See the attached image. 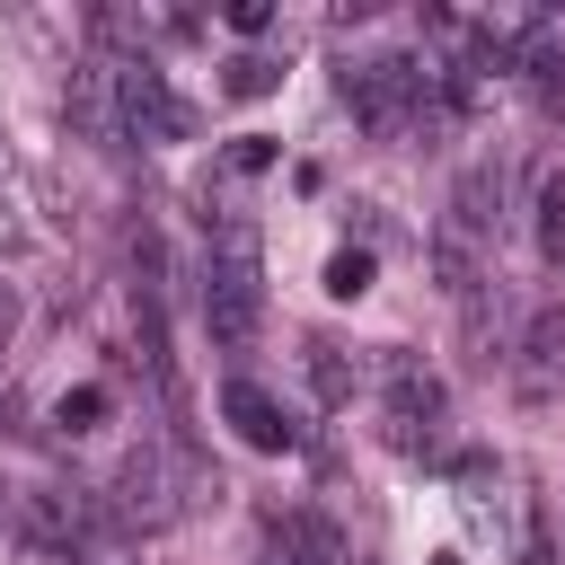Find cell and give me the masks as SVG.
Returning <instances> with one entry per match:
<instances>
[{
  "label": "cell",
  "instance_id": "cell-1",
  "mask_svg": "<svg viewBox=\"0 0 565 565\" xmlns=\"http://www.w3.org/2000/svg\"><path fill=\"white\" fill-rule=\"evenodd\" d=\"M97 503H106V530H168L185 512V450L177 441H141Z\"/></svg>",
  "mask_w": 565,
  "mask_h": 565
},
{
  "label": "cell",
  "instance_id": "cell-2",
  "mask_svg": "<svg viewBox=\"0 0 565 565\" xmlns=\"http://www.w3.org/2000/svg\"><path fill=\"white\" fill-rule=\"evenodd\" d=\"M441 415H450L441 380H433L415 353H388V362H380V433H388V450L433 459V450H441Z\"/></svg>",
  "mask_w": 565,
  "mask_h": 565
},
{
  "label": "cell",
  "instance_id": "cell-3",
  "mask_svg": "<svg viewBox=\"0 0 565 565\" xmlns=\"http://www.w3.org/2000/svg\"><path fill=\"white\" fill-rule=\"evenodd\" d=\"M185 106L150 62H115V141H177Z\"/></svg>",
  "mask_w": 565,
  "mask_h": 565
},
{
  "label": "cell",
  "instance_id": "cell-4",
  "mask_svg": "<svg viewBox=\"0 0 565 565\" xmlns=\"http://www.w3.org/2000/svg\"><path fill=\"white\" fill-rule=\"evenodd\" d=\"M512 397L521 406H556L565 397V309H530V327L512 344Z\"/></svg>",
  "mask_w": 565,
  "mask_h": 565
},
{
  "label": "cell",
  "instance_id": "cell-5",
  "mask_svg": "<svg viewBox=\"0 0 565 565\" xmlns=\"http://www.w3.org/2000/svg\"><path fill=\"white\" fill-rule=\"evenodd\" d=\"M265 539H274V565H353L344 530H335L327 512H309V503L274 512V521H265Z\"/></svg>",
  "mask_w": 565,
  "mask_h": 565
},
{
  "label": "cell",
  "instance_id": "cell-6",
  "mask_svg": "<svg viewBox=\"0 0 565 565\" xmlns=\"http://www.w3.org/2000/svg\"><path fill=\"white\" fill-rule=\"evenodd\" d=\"M494 230H503V168L486 159V168H468V177H459L441 238H459V247H494Z\"/></svg>",
  "mask_w": 565,
  "mask_h": 565
},
{
  "label": "cell",
  "instance_id": "cell-7",
  "mask_svg": "<svg viewBox=\"0 0 565 565\" xmlns=\"http://www.w3.org/2000/svg\"><path fill=\"white\" fill-rule=\"evenodd\" d=\"M221 415H230V433H238L247 450H291V424H282V406H274L256 380H230V388H221Z\"/></svg>",
  "mask_w": 565,
  "mask_h": 565
},
{
  "label": "cell",
  "instance_id": "cell-8",
  "mask_svg": "<svg viewBox=\"0 0 565 565\" xmlns=\"http://www.w3.org/2000/svg\"><path fill=\"white\" fill-rule=\"evenodd\" d=\"M62 106H71V124L88 141H115V62H79L71 88H62Z\"/></svg>",
  "mask_w": 565,
  "mask_h": 565
},
{
  "label": "cell",
  "instance_id": "cell-9",
  "mask_svg": "<svg viewBox=\"0 0 565 565\" xmlns=\"http://www.w3.org/2000/svg\"><path fill=\"white\" fill-rule=\"evenodd\" d=\"M300 371H309V397L318 406H353V388H362V371H353V353L335 335H309L300 344Z\"/></svg>",
  "mask_w": 565,
  "mask_h": 565
},
{
  "label": "cell",
  "instance_id": "cell-10",
  "mask_svg": "<svg viewBox=\"0 0 565 565\" xmlns=\"http://www.w3.org/2000/svg\"><path fill=\"white\" fill-rule=\"evenodd\" d=\"M327 291H335V300H362V291H371V247H335V256H327Z\"/></svg>",
  "mask_w": 565,
  "mask_h": 565
},
{
  "label": "cell",
  "instance_id": "cell-11",
  "mask_svg": "<svg viewBox=\"0 0 565 565\" xmlns=\"http://www.w3.org/2000/svg\"><path fill=\"white\" fill-rule=\"evenodd\" d=\"M274 79H282V62H265V53H238V62L221 71V88H230V97H265Z\"/></svg>",
  "mask_w": 565,
  "mask_h": 565
},
{
  "label": "cell",
  "instance_id": "cell-12",
  "mask_svg": "<svg viewBox=\"0 0 565 565\" xmlns=\"http://www.w3.org/2000/svg\"><path fill=\"white\" fill-rule=\"evenodd\" d=\"M539 256H547V265H565V177L539 194Z\"/></svg>",
  "mask_w": 565,
  "mask_h": 565
},
{
  "label": "cell",
  "instance_id": "cell-13",
  "mask_svg": "<svg viewBox=\"0 0 565 565\" xmlns=\"http://www.w3.org/2000/svg\"><path fill=\"white\" fill-rule=\"evenodd\" d=\"M450 477H459V494H468V503H486V486H494V459H486V450H459V459H450Z\"/></svg>",
  "mask_w": 565,
  "mask_h": 565
},
{
  "label": "cell",
  "instance_id": "cell-14",
  "mask_svg": "<svg viewBox=\"0 0 565 565\" xmlns=\"http://www.w3.org/2000/svg\"><path fill=\"white\" fill-rule=\"evenodd\" d=\"M256 168H274V141L265 132H238L230 141V177H256Z\"/></svg>",
  "mask_w": 565,
  "mask_h": 565
},
{
  "label": "cell",
  "instance_id": "cell-15",
  "mask_svg": "<svg viewBox=\"0 0 565 565\" xmlns=\"http://www.w3.org/2000/svg\"><path fill=\"white\" fill-rule=\"evenodd\" d=\"M53 415H62V424H71V433H88V424H97V415H106V388H79V397H62V406H53Z\"/></svg>",
  "mask_w": 565,
  "mask_h": 565
},
{
  "label": "cell",
  "instance_id": "cell-16",
  "mask_svg": "<svg viewBox=\"0 0 565 565\" xmlns=\"http://www.w3.org/2000/svg\"><path fill=\"white\" fill-rule=\"evenodd\" d=\"M230 26H238V35H265V26H274V9H265V0H238V9H230Z\"/></svg>",
  "mask_w": 565,
  "mask_h": 565
},
{
  "label": "cell",
  "instance_id": "cell-17",
  "mask_svg": "<svg viewBox=\"0 0 565 565\" xmlns=\"http://www.w3.org/2000/svg\"><path fill=\"white\" fill-rule=\"evenodd\" d=\"M9 335H18V300H9V282H0V353H9Z\"/></svg>",
  "mask_w": 565,
  "mask_h": 565
},
{
  "label": "cell",
  "instance_id": "cell-18",
  "mask_svg": "<svg viewBox=\"0 0 565 565\" xmlns=\"http://www.w3.org/2000/svg\"><path fill=\"white\" fill-rule=\"evenodd\" d=\"M521 565H547V539H530V547H521Z\"/></svg>",
  "mask_w": 565,
  "mask_h": 565
}]
</instances>
